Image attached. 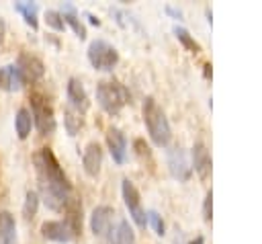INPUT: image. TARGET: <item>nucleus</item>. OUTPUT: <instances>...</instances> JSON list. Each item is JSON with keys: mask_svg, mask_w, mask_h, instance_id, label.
Masks as SVG:
<instances>
[{"mask_svg": "<svg viewBox=\"0 0 262 244\" xmlns=\"http://www.w3.org/2000/svg\"><path fill=\"white\" fill-rule=\"evenodd\" d=\"M45 23H47V27H51L53 31H63V29H66V23H63L59 10H47V12H45Z\"/></svg>", "mask_w": 262, "mask_h": 244, "instance_id": "25", "label": "nucleus"}, {"mask_svg": "<svg viewBox=\"0 0 262 244\" xmlns=\"http://www.w3.org/2000/svg\"><path fill=\"white\" fill-rule=\"evenodd\" d=\"M129 90L121 84V82H98L96 84V100L102 107L104 113L108 115H117L127 103H129Z\"/></svg>", "mask_w": 262, "mask_h": 244, "instance_id": "3", "label": "nucleus"}, {"mask_svg": "<svg viewBox=\"0 0 262 244\" xmlns=\"http://www.w3.org/2000/svg\"><path fill=\"white\" fill-rule=\"evenodd\" d=\"M41 234L53 242H70L74 238L70 228L66 226V221H45L41 226Z\"/></svg>", "mask_w": 262, "mask_h": 244, "instance_id": "14", "label": "nucleus"}, {"mask_svg": "<svg viewBox=\"0 0 262 244\" xmlns=\"http://www.w3.org/2000/svg\"><path fill=\"white\" fill-rule=\"evenodd\" d=\"M166 12H168V14H172L174 18H178V21L182 18V10H180V8H176V6H172V4H168V6H166Z\"/></svg>", "mask_w": 262, "mask_h": 244, "instance_id": "28", "label": "nucleus"}, {"mask_svg": "<svg viewBox=\"0 0 262 244\" xmlns=\"http://www.w3.org/2000/svg\"><path fill=\"white\" fill-rule=\"evenodd\" d=\"M14 10L25 18V23H27L33 31H37V27H39V21H37V10H39V6H37L35 2H14Z\"/></svg>", "mask_w": 262, "mask_h": 244, "instance_id": "21", "label": "nucleus"}, {"mask_svg": "<svg viewBox=\"0 0 262 244\" xmlns=\"http://www.w3.org/2000/svg\"><path fill=\"white\" fill-rule=\"evenodd\" d=\"M143 121H145L151 141L156 146H168V141L172 137L170 121L154 96H145V100H143Z\"/></svg>", "mask_w": 262, "mask_h": 244, "instance_id": "2", "label": "nucleus"}, {"mask_svg": "<svg viewBox=\"0 0 262 244\" xmlns=\"http://www.w3.org/2000/svg\"><path fill=\"white\" fill-rule=\"evenodd\" d=\"M33 162L45 203L55 211L63 209L72 199V185L68 182V176L59 166L55 154L49 148H41L39 152H35Z\"/></svg>", "mask_w": 262, "mask_h": 244, "instance_id": "1", "label": "nucleus"}, {"mask_svg": "<svg viewBox=\"0 0 262 244\" xmlns=\"http://www.w3.org/2000/svg\"><path fill=\"white\" fill-rule=\"evenodd\" d=\"M31 117L33 123L37 127V131L41 135H49L55 131V115H53V107L49 105V100L43 94H31Z\"/></svg>", "mask_w": 262, "mask_h": 244, "instance_id": "5", "label": "nucleus"}, {"mask_svg": "<svg viewBox=\"0 0 262 244\" xmlns=\"http://www.w3.org/2000/svg\"><path fill=\"white\" fill-rule=\"evenodd\" d=\"M4 35H6V23H4V18L0 16V41H4Z\"/></svg>", "mask_w": 262, "mask_h": 244, "instance_id": "29", "label": "nucleus"}, {"mask_svg": "<svg viewBox=\"0 0 262 244\" xmlns=\"http://www.w3.org/2000/svg\"><path fill=\"white\" fill-rule=\"evenodd\" d=\"M66 94H68V103H70V109L78 111L80 115L90 107V100H88V92L84 88V84L78 80V78H70L68 80V86H66Z\"/></svg>", "mask_w": 262, "mask_h": 244, "instance_id": "10", "label": "nucleus"}, {"mask_svg": "<svg viewBox=\"0 0 262 244\" xmlns=\"http://www.w3.org/2000/svg\"><path fill=\"white\" fill-rule=\"evenodd\" d=\"M166 160H168V168H170L174 178H178V180H188L190 178L192 168H190L186 152L182 148H170Z\"/></svg>", "mask_w": 262, "mask_h": 244, "instance_id": "8", "label": "nucleus"}, {"mask_svg": "<svg viewBox=\"0 0 262 244\" xmlns=\"http://www.w3.org/2000/svg\"><path fill=\"white\" fill-rule=\"evenodd\" d=\"M82 166H84V170H86L88 176H98L100 166H102V148H100L98 141H90V144L84 148Z\"/></svg>", "mask_w": 262, "mask_h": 244, "instance_id": "12", "label": "nucleus"}, {"mask_svg": "<svg viewBox=\"0 0 262 244\" xmlns=\"http://www.w3.org/2000/svg\"><path fill=\"white\" fill-rule=\"evenodd\" d=\"M37 209H39V195H37V191H27L25 203H23V217L25 219H33L37 215Z\"/></svg>", "mask_w": 262, "mask_h": 244, "instance_id": "22", "label": "nucleus"}, {"mask_svg": "<svg viewBox=\"0 0 262 244\" xmlns=\"http://www.w3.org/2000/svg\"><path fill=\"white\" fill-rule=\"evenodd\" d=\"M113 217H115V209L111 205H98L94 207L92 215H90V230L94 236H106L111 232L113 226Z\"/></svg>", "mask_w": 262, "mask_h": 244, "instance_id": "9", "label": "nucleus"}, {"mask_svg": "<svg viewBox=\"0 0 262 244\" xmlns=\"http://www.w3.org/2000/svg\"><path fill=\"white\" fill-rule=\"evenodd\" d=\"M16 70L23 78V82H37L45 74V66L37 55L31 53H20L16 59Z\"/></svg>", "mask_w": 262, "mask_h": 244, "instance_id": "7", "label": "nucleus"}, {"mask_svg": "<svg viewBox=\"0 0 262 244\" xmlns=\"http://www.w3.org/2000/svg\"><path fill=\"white\" fill-rule=\"evenodd\" d=\"M147 215V223L154 228V232L158 234V236H164V232H166V226H164V219H162V215L158 213V211H147L145 213Z\"/></svg>", "mask_w": 262, "mask_h": 244, "instance_id": "26", "label": "nucleus"}, {"mask_svg": "<svg viewBox=\"0 0 262 244\" xmlns=\"http://www.w3.org/2000/svg\"><path fill=\"white\" fill-rule=\"evenodd\" d=\"M31 127H33V117H31V111L20 107L16 111V117H14V129H16V135L20 139H27L29 133H31Z\"/></svg>", "mask_w": 262, "mask_h": 244, "instance_id": "20", "label": "nucleus"}, {"mask_svg": "<svg viewBox=\"0 0 262 244\" xmlns=\"http://www.w3.org/2000/svg\"><path fill=\"white\" fill-rule=\"evenodd\" d=\"M63 209H66V226L70 228L72 236H78L82 232V205H80V201L72 197Z\"/></svg>", "mask_w": 262, "mask_h": 244, "instance_id": "15", "label": "nucleus"}, {"mask_svg": "<svg viewBox=\"0 0 262 244\" xmlns=\"http://www.w3.org/2000/svg\"><path fill=\"white\" fill-rule=\"evenodd\" d=\"M190 156H192V166L190 168H194V172L201 178H207L211 174V152H209V148L203 141H194Z\"/></svg>", "mask_w": 262, "mask_h": 244, "instance_id": "13", "label": "nucleus"}, {"mask_svg": "<svg viewBox=\"0 0 262 244\" xmlns=\"http://www.w3.org/2000/svg\"><path fill=\"white\" fill-rule=\"evenodd\" d=\"M211 213H213V191H207L205 201H203V219L211 221V217H213Z\"/></svg>", "mask_w": 262, "mask_h": 244, "instance_id": "27", "label": "nucleus"}, {"mask_svg": "<svg viewBox=\"0 0 262 244\" xmlns=\"http://www.w3.org/2000/svg\"><path fill=\"white\" fill-rule=\"evenodd\" d=\"M88 62L94 70L111 72L119 62V51L104 39H94L88 45Z\"/></svg>", "mask_w": 262, "mask_h": 244, "instance_id": "4", "label": "nucleus"}, {"mask_svg": "<svg viewBox=\"0 0 262 244\" xmlns=\"http://www.w3.org/2000/svg\"><path fill=\"white\" fill-rule=\"evenodd\" d=\"M0 244H16V223L8 211L0 213Z\"/></svg>", "mask_w": 262, "mask_h": 244, "instance_id": "19", "label": "nucleus"}, {"mask_svg": "<svg viewBox=\"0 0 262 244\" xmlns=\"http://www.w3.org/2000/svg\"><path fill=\"white\" fill-rule=\"evenodd\" d=\"M63 121H66V129H68L70 135H76L78 129L82 127V115H80L78 111L70 109V107L66 109V117H63Z\"/></svg>", "mask_w": 262, "mask_h": 244, "instance_id": "24", "label": "nucleus"}, {"mask_svg": "<svg viewBox=\"0 0 262 244\" xmlns=\"http://www.w3.org/2000/svg\"><path fill=\"white\" fill-rule=\"evenodd\" d=\"M188 244H205V238H203V236H196V238H194V240H190Z\"/></svg>", "mask_w": 262, "mask_h": 244, "instance_id": "31", "label": "nucleus"}, {"mask_svg": "<svg viewBox=\"0 0 262 244\" xmlns=\"http://www.w3.org/2000/svg\"><path fill=\"white\" fill-rule=\"evenodd\" d=\"M23 84H25V82H23V78H20V74H18V70H16L14 64H8V66H2V68H0V88H2V90L14 92V90H18Z\"/></svg>", "mask_w": 262, "mask_h": 244, "instance_id": "16", "label": "nucleus"}, {"mask_svg": "<svg viewBox=\"0 0 262 244\" xmlns=\"http://www.w3.org/2000/svg\"><path fill=\"white\" fill-rule=\"evenodd\" d=\"M61 18H63V23L66 25H70L72 29H74V33L80 37V39H84L86 37V27L80 23V16H78V12H76V6L72 4V2H63L61 4Z\"/></svg>", "mask_w": 262, "mask_h": 244, "instance_id": "18", "label": "nucleus"}, {"mask_svg": "<svg viewBox=\"0 0 262 244\" xmlns=\"http://www.w3.org/2000/svg\"><path fill=\"white\" fill-rule=\"evenodd\" d=\"M121 193H123V201H125V205H127V209H129L131 219H133L139 228H145L147 215H145V211H143V207H141L139 191L135 189V185H133L129 178H123V182H121Z\"/></svg>", "mask_w": 262, "mask_h": 244, "instance_id": "6", "label": "nucleus"}, {"mask_svg": "<svg viewBox=\"0 0 262 244\" xmlns=\"http://www.w3.org/2000/svg\"><path fill=\"white\" fill-rule=\"evenodd\" d=\"M108 244H135V232L127 219H119V223L108 232Z\"/></svg>", "mask_w": 262, "mask_h": 244, "instance_id": "17", "label": "nucleus"}, {"mask_svg": "<svg viewBox=\"0 0 262 244\" xmlns=\"http://www.w3.org/2000/svg\"><path fill=\"white\" fill-rule=\"evenodd\" d=\"M174 35H176V39H178L188 51H194V53L201 51V45L194 41V37H192L184 27H178V25H176V27H174Z\"/></svg>", "mask_w": 262, "mask_h": 244, "instance_id": "23", "label": "nucleus"}, {"mask_svg": "<svg viewBox=\"0 0 262 244\" xmlns=\"http://www.w3.org/2000/svg\"><path fill=\"white\" fill-rule=\"evenodd\" d=\"M86 16H88V21H90V23H92V25H96V27H98V25H100V21H98V18H96V16H94V14H90V12H86Z\"/></svg>", "mask_w": 262, "mask_h": 244, "instance_id": "30", "label": "nucleus"}, {"mask_svg": "<svg viewBox=\"0 0 262 244\" xmlns=\"http://www.w3.org/2000/svg\"><path fill=\"white\" fill-rule=\"evenodd\" d=\"M106 146L117 164H123L127 158V137L119 127H111L106 131Z\"/></svg>", "mask_w": 262, "mask_h": 244, "instance_id": "11", "label": "nucleus"}]
</instances>
